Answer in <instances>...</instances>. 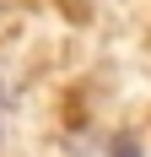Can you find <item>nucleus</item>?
Instances as JSON below:
<instances>
[]
</instances>
